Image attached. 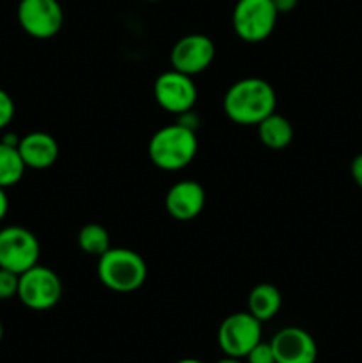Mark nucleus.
Masks as SVG:
<instances>
[{
    "instance_id": "1",
    "label": "nucleus",
    "mask_w": 362,
    "mask_h": 363,
    "mask_svg": "<svg viewBox=\"0 0 362 363\" xmlns=\"http://www.w3.org/2000/svg\"><path fill=\"white\" fill-rule=\"evenodd\" d=\"M275 91L263 78L234 82L224 96V112L233 123L241 126H258L263 119L275 112Z\"/></svg>"
},
{
    "instance_id": "2",
    "label": "nucleus",
    "mask_w": 362,
    "mask_h": 363,
    "mask_svg": "<svg viewBox=\"0 0 362 363\" xmlns=\"http://www.w3.org/2000/svg\"><path fill=\"white\" fill-rule=\"evenodd\" d=\"M151 162L160 170L176 172L190 165L197 155V135L185 124H170L151 137L148 145Z\"/></svg>"
},
{
    "instance_id": "3",
    "label": "nucleus",
    "mask_w": 362,
    "mask_h": 363,
    "mask_svg": "<svg viewBox=\"0 0 362 363\" xmlns=\"http://www.w3.org/2000/svg\"><path fill=\"white\" fill-rule=\"evenodd\" d=\"M98 277L103 286L114 293H133L144 286L148 266L137 252L110 247L98 257Z\"/></svg>"
},
{
    "instance_id": "4",
    "label": "nucleus",
    "mask_w": 362,
    "mask_h": 363,
    "mask_svg": "<svg viewBox=\"0 0 362 363\" xmlns=\"http://www.w3.org/2000/svg\"><path fill=\"white\" fill-rule=\"evenodd\" d=\"M60 296H62V282L53 269L38 262L20 275L18 298L31 311H50L59 303Z\"/></svg>"
},
{
    "instance_id": "5",
    "label": "nucleus",
    "mask_w": 362,
    "mask_h": 363,
    "mask_svg": "<svg viewBox=\"0 0 362 363\" xmlns=\"http://www.w3.org/2000/svg\"><path fill=\"white\" fill-rule=\"evenodd\" d=\"M277 18L273 0H238L233 9V28L245 43H261L270 38Z\"/></svg>"
},
{
    "instance_id": "6",
    "label": "nucleus",
    "mask_w": 362,
    "mask_h": 363,
    "mask_svg": "<svg viewBox=\"0 0 362 363\" xmlns=\"http://www.w3.org/2000/svg\"><path fill=\"white\" fill-rule=\"evenodd\" d=\"M41 245L32 230L20 225L0 229V268L21 275L39 262Z\"/></svg>"
},
{
    "instance_id": "7",
    "label": "nucleus",
    "mask_w": 362,
    "mask_h": 363,
    "mask_svg": "<svg viewBox=\"0 0 362 363\" xmlns=\"http://www.w3.org/2000/svg\"><path fill=\"white\" fill-rule=\"evenodd\" d=\"M216 342L226 357L245 358L256 344L261 342V321L248 311L227 315L219 326Z\"/></svg>"
},
{
    "instance_id": "8",
    "label": "nucleus",
    "mask_w": 362,
    "mask_h": 363,
    "mask_svg": "<svg viewBox=\"0 0 362 363\" xmlns=\"http://www.w3.org/2000/svg\"><path fill=\"white\" fill-rule=\"evenodd\" d=\"M18 23L31 38L50 39L64 25V11L59 0H20Z\"/></svg>"
},
{
    "instance_id": "9",
    "label": "nucleus",
    "mask_w": 362,
    "mask_h": 363,
    "mask_svg": "<svg viewBox=\"0 0 362 363\" xmlns=\"http://www.w3.org/2000/svg\"><path fill=\"white\" fill-rule=\"evenodd\" d=\"M155 99L163 110L170 113L190 112L197 101V87L188 74L180 73L176 69L165 71L155 82Z\"/></svg>"
},
{
    "instance_id": "10",
    "label": "nucleus",
    "mask_w": 362,
    "mask_h": 363,
    "mask_svg": "<svg viewBox=\"0 0 362 363\" xmlns=\"http://www.w3.org/2000/svg\"><path fill=\"white\" fill-rule=\"evenodd\" d=\"M215 59V45L204 34H188L181 38L170 52L172 69L194 77L212 66Z\"/></svg>"
},
{
    "instance_id": "11",
    "label": "nucleus",
    "mask_w": 362,
    "mask_h": 363,
    "mask_svg": "<svg viewBox=\"0 0 362 363\" xmlns=\"http://www.w3.org/2000/svg\"><path fill=\"white\" fill-rule=\"evenodd\" d=\"M275 363H314L318 357V346L305 330L287 326L277 332L270 340Z\"/></svg>"
},
{
    "instance_id": "12",
    "label": "nucleus",
    "mask_w": 362,
    "mask_h": 363,
    "mask_svg": "<svg viewBox=\"0 0 362 363\" xmlns=\"http://www.w3.org/2000/svg\"><path fill=\"white\" fill-rule=\"evenodd\" d=\"M204 204V188L194 179H185L172 184L165 195L167 213L180 222H188L201 215Z\"/></svg>"
},
{
    "instance_id": "13",
    "label": "nucleus",
    "mask_w": 362,
    "mask_h": 363,
    "mask_svg": "<svg viewBox=\"0 0 362 363\" xmlns=\"http://www.w3.org/2000/svg\"><path fill=\"white\" fill-rule=\"evenodd\" d=\"M18 151L25 167L32 170H46L59 158V144L45 131H32L18 142Z\"/></svg>"
},
{
    "instance_id": "14",
    "label": "nucleus",
    "mask_w": 362,
    "mask_h": 363,
    "mask_svg": "<svg viewBox=\"0 0 362 363\" xmlns=\"http://www.w3.org/2000/svg\"><path fill=\"white\" fill-rule=\"evenodd\" d=\"M280 305H283V294L272 284H258L248 293L247 311L261 323L275 318L277 312L280 311Z\"/></svg>"
},
{
    "instance_id": "15",
    "label": "nucleus",
    "mask_w": 362,
    "mask_h": 363,
    "mask_svg": "<svg viewBox=\"0 0 362 363\" xmlns=\"http://www.w3.org/2000/svg\"><path fill=\"white\" fill-rule=\"evenodd\" d=\"M258 137L263 145L273 151H280L293 140V126L286 117L273 112L258 124Z\"/></svg>"
},
{
    "instance_id": "16",
    "label": "nucleus",
    "mask_w": 362,
    "mask_h": 363,
    "mask_svg": "<svg viewBox=\"0 0 362 363\" xmlns=\"http://www.w3.org/2000/svg\"><path fill=\"white\" fill-rule=\"evenodd\" d=\"M25 163L21 160L18 145L0 142V186L9 188L20 183L25 174Z\"/></svg>"
},
{
    "instance_id": "17",
    "label": "nucleus",
    "mask_w": 362,
    "mask_h": 363,
    "mask_svg": "<svg viewBox=\"0 0 362 363\" xmlns=\"http://www.w3.org/2000/svg\"><path fill=\"white\" fill-rule=\"evenodd\" d=\"M78 247L87 255L102 257L110 248V234L99 223H87L78 233Z\"/></svg>"
},
{
    "instance_id": "18",
    "label": "nucleus",
    "mask_w": 362,
    "mask_h": 363,
    "mask_svg": "<svg viewBox=\"0 0 362 363\" xmlns=\"http://www.w3.org/2000/svg\"><path fill=\"white\" fill-rule=\"evenodd\" d=\"M18 286H20V275L0 268V300H11L18 296Z\"/></svg>"
},
{
    "instance_id": "19",
    "label": "nucleus",
    "mask_w": 362,
    "mask_h": 363,
    "mask_svg": "<svg viewBox=\"0 0 362 363\" xmlns=\"http://www.w3.org/2000/svg\"><path fill=\"white\" fill-rule=\"evenodd\" d=\"M247 363H275V354H273L272 346L270 342H259L248 351V354L245 357Z\"/></svg>"
},
{
    "instance_id": "20",
    "label": "nucleus",
    "mask_w": 362,
    "mask_h": 363,
    "mask_svg": "<svg viewBox=\"0 0 362 363\" xmlns=\"http://www.w3.org/2000/svg\"><path fill=\"white\" fill-rule=\"evenodd\" d=\"M14 117V101L4 89H0V130L7 128Z\"/></svg>"
},
{
    "instance_id": "21",
    "label": "nucleus",
    "mask_w": 362,
    "mask_h": 363,
    "mask_svg": "<svg viewBox=\"0 0 362 363\" xmlns=\"http://www.w3.org/2000/svg\"><path fill=\"white\" fill-rule=\"evenodd\" d=\"M350 172H351V179H353L355 184L362 190V152L351 160Z\"/></svg>"
},
{
    "instance_id": "22",
    "label": "nucleus",
    "mask_w": 362,
    "mask_h": 363,
    "mask_svg": "<svg viewBox=\"0 0 362 363\" xmlns=\"http://www.w3.org/2000/svg\"><path fill=\"white\" fill-rule=\"evenodd\" d=\"M273 6H275L277 13L286 14L298 6V0H273Z\"/></svg>"
},
{
    "instance_id": "23",
    "label": "nucleus",
    "mask_w": 362,
    "mask_h": 363,
    "mask_svg": "<svg viewBox=\"0 0 362 363\" xmlns=\"http://www.w3.org/2000/svg\"><path fill=\"white\" fill-rule=\"evenodd\" d=\"M7 209H9V199H7L6 188L0 186V222H2V220L6 218Z\"/></svg>"
},
{
    "instance_id": "24",
    "label": "nucleus",
    "mask_w": 362,
    "mask_h": 363,
    "mask_svg": "<svg viewBox=\"0 0 362 363\" xmlns=\"http://www.w3.org/2000/svg\"><path fill=\"white\" fill-rule=\"evenodd\" d=\"M216 363H241L240 358H231V357H226L222 358V360H219Z\"/></svg>"
},
{
    "instance_id": "25",
    "label": "nucleus",
    "mask_w": 362,
    "mask_h": 363,
    "mask_svg": "<svg viewBox=\"0 0 362 363\" xmlns=\"http://www.w3.org/2000/svg\"><path fill=\"white\" fill-rule=\"evenodd\" d=\"M176 363H202L201 360H195V358H185V360H180Z\"/></svg>"
},
{
    "instance_id": "26",
    "label": "nucleus",
    "mask_w": 362,
    "mask_h": 363,
    "mask_svg": "<svg viewBox=\"0 0 362 363\" xmlns=\"http://www.w3.org/2000/svg\"><path fill=\"white\" fill-rule=\"evenodd\" d=\"M2 337H4V325L2 321H0V342H2Z\"/></svg>"
},
{
    "instance_id": "27",
    "label": "nucleus",
    "mask_w": 362,
    "mask_h": 363,
    "mask_svg": "<svg viewBox=\"0 0 362 363\" xmlns=\"http://www.w3.org/2000/svg\"><path fill=\"white\" fill-rule=\"evenodd\" d=\"M148 2H158V0H148Z\"/></svg>"
}]
</instances>
